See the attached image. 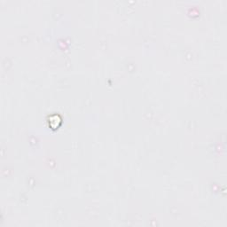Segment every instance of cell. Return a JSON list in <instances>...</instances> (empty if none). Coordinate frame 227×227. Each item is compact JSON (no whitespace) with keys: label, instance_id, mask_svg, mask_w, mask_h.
<instances>
[{"label":"cell","instance_id":"6da1fadb","mask_svg":"<svg viewBox=\"0 0 227 227\" xmlns=\"http://www.w3.org/2000/svg\"><path fill=\"white\" fill-rule=\"evenodd\" d=\"M53 118L52 120L49 121L50 122V125L52 127V128H57V127H59L60 124H61V119L60 118L59 116H53Z\"/></svg>","mask_w":227,"mask_h":227}]
</instances>
